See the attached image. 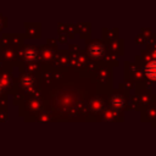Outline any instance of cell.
Segmentation results:
<instances>
[{"label": "cell", "mask_w": 156, "mask_h": 156, "mask_svg": "<svg viewBox=\"0 0 156 156\" xmlns=\"http://www.w3.org/2000/svg\"><path fill=\"white\" fill-rule=\"evenodd\" d=\"M145 73L150 79L156 80V61H152L146 65L145 67Z\"/></svg>", "instance_id": "obj_1"}, {"label": "cell", "mask_w": 156, "mask_h": 156, "mask_svg": "<svg viewBox=\"0 0 156 156\" xmlns=\"http://www.w3.org/2000/svg\"><path fill=\"white\" fill-rule=\"evenodd\" d=\"M102 52H104V49H102L101 45H99V44H94V45L90 46V54H91L94 57H99V56H101Z\"/></svg>", "instance_id": "obj_2"}]
</instances>
